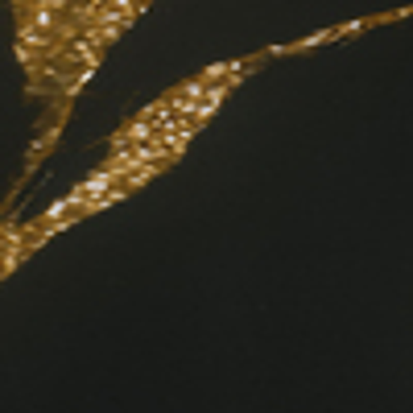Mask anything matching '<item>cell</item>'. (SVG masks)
<instances>
[{
	"label": "cell",
	"mask_w": 413,
	"mask_h": 413,
	"mask_svg": "<svg viewBox=\"0 0 413 413\" xmlns=\"http://www.w3.org/2000/svg\"><path fill=\"white\" fill-rule=\"evenodd\" d=\"M116 182H120V174H116V170H108V165H103V170H96V174H91V178H87V182H79V191L87 194V198H99V194H108V191H112V186H116Z\"/></svg>",
	"instance_id": "1"
},
{
	"label": "cell",
	"mask_w": 413,
	"mask_h": 413,
	"mask_svg": "<svg viewBox=\"0 0 413 413\" xmlns=\"http://www.w3.org/2000/svg\"><path fill=\"white\" fill-rule=\"evenodd\" d=\"M203 91H207V83H203V79H191V83H182L174 96H178V99H194V96L203 99Z\"/></svg>",
	"instance_id": "3"
},
{
	"label": "cell",
	"mask_w": 413,
	"mask_h": 413,
	"mask_svg": "<svg viewBox=\"0 0 413 413\" xmlns=\"http://www.w3.org/2000/svg\"><path fill=\"white\" fill-rule=\"evenodd\" d=\"M339 33L335 30H318V33H310V37H302L298 46H289V50H314V46H322V42H335Z\"/></svg>",
	"instance_id": "2"
}]
</instances>
